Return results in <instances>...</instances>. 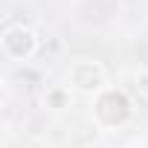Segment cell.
<instances>
[{
  "label": "cell",
  "instance_id": "6da1fadb",
  "mask_svg": "<svg viewBox=\"0 0 148 148\" xmlns=\"http://www.w3.org/2000/svg\"><path fill=\"white\" fill-rule=\"evenodd\" d=\"M96 119L102 125H122L128 116H131V102L122 90H99L96 96V108H93Z\"/></svg>",
  "mask_w": 148,
  "mask_h": 148
},
{
  "label": "cell",
  "instance_id": "7a4b0ae2",
  "mask_svg": "<svg viewBox=\"0 0 148 148\" xmlns=\"http://www.w3.org/2000/svg\"><path fill=\"white\" fill-rule=\"evenodd\" d=\"M0 47H3L6 58H12V61H26V58L35 55L38 38H35V32L26 29V26H9V29L3 32V38H0Z\"/></svg>",
  "mask_w": 148,
  "mask_h": 148
},
{
  "label": "cell",
  "instance_id": "3957f363",
  "mask_svg": "<svg viewBox=\"0 0 148 148\" xmlns=\"http://www.w3.org/2000/svg\"><path fill=\"white\" fill-rule=\"evenodd\" d=\"M70 84L79 90H102L105 87V70L96 61H76L70 67Z\"/></svg>",
  "mask_w": 148,
  "mask_h": 148
}]
</instances>
